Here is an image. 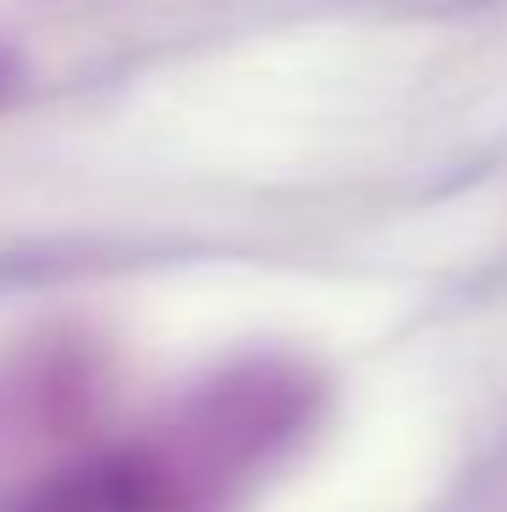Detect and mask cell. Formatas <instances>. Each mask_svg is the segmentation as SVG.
<instances>
[{
	"label": "cell",
	"instance_id": "6da1fadb",
	"mask_svg": "<svg viewBox=\"0 0 507 512\" xmlns=\"http://www.w3.org/2000/svg\"><path fill=\"white\" fill-rule=\"evenodd\" d=\"M306 420V382L251 365L186 398L169 425L50 469L6 512H219Z\"/></svg>",
	"mask_w": 507,
	"mask_h": 512
},
{
	"label": "cell",
	"instance_id": "7a4b0ae2",
	"mask_svg": "<svg viewBox=\"0 0 507 512\" xmlns=\"http://www.w3.org/2000/svg\"><path fill=\"white\" fill-rule=\"evenodd\" d=\"M0 88H6V60H0Z\"/></svg>",
	"mask_w": 507,
	"mask_h": 512
}]
</instances>
